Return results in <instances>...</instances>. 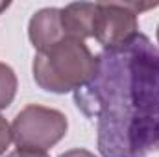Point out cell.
I'll return each instance as SVG.
<instances>
[{
  "mask_svg": "<svg viewBox=\"0 0 159 157\" xmlns=\"http://www.w3.org/2000/svg\"><path fill=\"white\" fill-rule=\"evenodd\" d=\"M28 37L37 52L54 46L56 43L65 39L61 26V9L59 7H43L39 9L28 24Z\"/></svg>",
  "mask_w": 159,
  "mask_h": 157,
  "instance_id": "cell-5",
  "label": "cell"
},
{
  "mask_svg": "<svg viewBox=\"0 0 159 157\" xmlns=\"http://www.w3.org/2000/svg\"><path fill=\"white\" fill-rule=\"evenodd\" d=\"M59 157H96L93 152L89 150H83V148H74V150H69L65 154H61Z\"/></svg>",
  "mask_w": 159,
  "mask_h": 157,
  "instance_id": "cell-10",
  "label": "cell"
},
{
  "mask_svg": "<svg viewBox=\"0 0 159 157\" xmlns=\"http://www.w3.org/2000/svg\"><path fill=\"white\" fill-rule=\"evenodd\" d=\"M17 87H19V81H17L15 70L9 65L0 61V111L11 105L17 94Z\"/></svg>",
  "mask_w": 159,
  "mask_h": 157,
  "instance_id": "cell-7",
  "label": "cell"
},
{
  "mask_svg": "<svg viewBox=\"0 0 159 157\" xmlns=\"http://www.w3.org/2000/svg\"><path fill=\"white\" fill-rule=\"evenodd\" d=\"M69 129L67 117L52 107L30 104L17 113L11 124V135L17 148L50 150L54 148Z\"/></svg>",
  "mask_w": 159,
  "mask_h": 157,
  "instance_id": "cell-3",
  "label": "cell"
},
{
  "mask_svg": "<svg viewBox=\"0 0 159 157\" xmlns=\"http://www.w3.org/2000/svg\"><path fill=\"white\" fill-rule=\"evenodd\" d=\"M96 4L93 2H72L61 7V26L67 37L85 41L94 34Z\"/></svg>",
  "mask_w": 159,
  "mask_h": 157,
  "instance_id": "cell-6",
  "label": "cell"
},
{
  "mask_svg": "<svg viewBox=\"0 0 159 157\" xmlns=\"http://www.w3.org/2000/svg\"><path fill=\"white\" fill-rule=\"evenodd\" d=\"M74 102L96 122L102 157L159 152V48L139 34L124 48L98 54V72Z\"/></svg>",
  "mask_w": 159,
  "mask_h": 157,
  "instance_id": "cell-1",
  "label": "cell"
},
{
  "mask_svg": "<svg viewBox=\"0 0 159 157\" xmlns=\"http://www.w3.org/2000/svg\"><path fill=\"white\" fill-rule=\"evenodd\" d=\"M6 157H50L43 150H34V148H17L13 152H9Z\"/></svg>",
  "mask_w": 159,
  "mask_h": 157,
  "instance_id": "cell-9",
  "label": "cell"
},
{
  "mask_svg": "<svg viewBox=\"0 0 159 157\" xmlns=\"http://www.w3.org/2000/svg\"><path fill=\"white\" fill-rule=\"evenodd\" d=\"M150 7H157V4L98 2L93 37L102 44L104 52L124 48L141 34L137 15L143 9H150Z\"/></svg>",
  "mask_w": 159,
  "mask_h": 157,
  "instance_id": "cell-4",
  "label": "cell"
},
{
  "mask_svg": "<svg viewBox=\"0 0 159 157\" xmlns=\"http://www.w3.org/2000/svg\"><path fill=\"white\" fill-rule=\"evenodd\" d=\"M156 37H157V44H159V26H157V32H156Z\"/></svg>",
  "mask_w": 159,
  "mask_h": 157,
  "instance_id": "cell-11",
  "label": "cell"
},
{
  "mask_svg": "<svg viewBox=\"0 0 159 157\" xmlns=\"http://www.w3.org/2000/svg\"><path fill=\"white\" fill-rule=\"evenodd\" d=\"M32 72L43 91L56 94L76 92L94 79L98 56H94L83 41L65 37L35 54Z\"/></svg>",
  "mask_w": 159,
  "mask_h": 157,
  "instance_id": "cell-2",
  "label": "cell"
},
{
  "mask_svg": "<svg viewBox=\"0 0 159 157\" xmlns=\"http://www.w3.org/2000/svg\"><path fill=\"white\" fill-rule=\"evenodd\" d=\"M13 142V135H11V124L0 115V155L6 154V150L9 148V144Z\"/></svg>",
  "mask_w": 159,
  "mask_h": 157,
  "instance_id": "cell-8",
  "label": "cell"
}]
</instances>
